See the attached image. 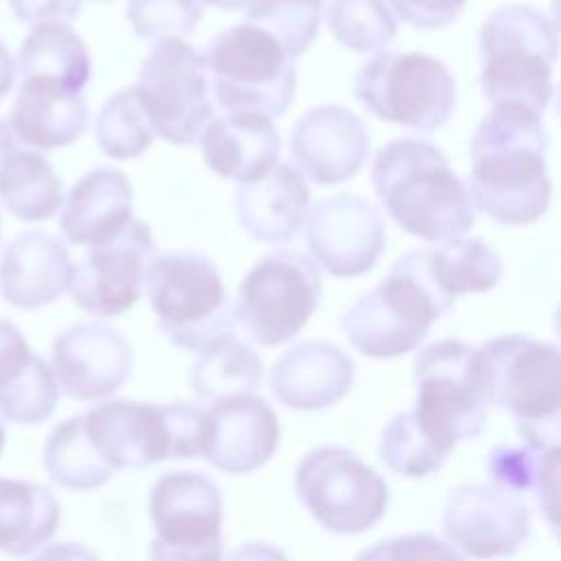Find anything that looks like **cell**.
<instances>
[{
    "mask_svg": "<svg viewBox=\"0 0 561 561\" xmlns=\"http://www.w3.org/2000/svg\"><path fill=\"white\" fill-rule=\"evenodd\" d=\"M546 149L541 114L519 103H495L469 147L471 169L465 186L473 208L504 226L541 219L552 193Z\"/></svg>",
    "mask_w": 561,
    "mask_h": 561,
    "instance_id": "1",
    "label": "cell"
},
{
    "mask_svg": "<svg viewBox=\"0 0 561 561\" xmlns=\"http://www.w3.org/2000/svg\"><path fill=\"white\" fill-rule=\"evenodd\" d=\"M370 180L399 228L425 241L462 237L476 221L465 182L445 153L421 138H394L373 162Z\"/></svg>",
    "mask_w": 561,
    "mask_h": 561,
    "instance_id": "2",
    "label": "cell"
},
{
    "mask_svg": "<svg viewBox=\"0 0 561 561\" xmlns=\"http://www.w3.org/2000/svg\"><path fill=\"white\" fill-rule=\"evenodd\" d=\"M81 419L90 445L112 471L197 458L204 451L206 410L195 403L114 399L92 405Z\"/></svg>",
    "mask_w": 561,
    "mask_h": 561,
    "instance_id": "3",
    "label": "cell"
},
{
    "mask_svg": "<svg viewBox=\"0 0 561 561\" xmlns=\"http://www.w3.org/2000/svg\"><path fill=\"white\" fill-rule=\"evenodd\" d=\"M554 22L526 4L495 9L480 28V85L495 103H519L537 114L552 99Z\"/></svg>",
    "mask_w": 561,
    "mask_h": 561,
    "instance_id": "4",
    "label": "cell"
},
{
    "mask_svg": "<svg viewBox=\"0 0 561 561\" xmlns=\"http://www.w3.org/2000/svg\"><path fill=\"white\" fill-rule=\"evenodd\" d=\"M145 289L167 340L184 351L202 353L234 335L237 316L217 265L197 252L153 256Z\"/></svg>",
    "mask_w": 561,
    "mask_h": 561,
    "instance_id": "5",
    "label": "cell"
},
{
    "mask_svg": "<svg viewBox=\"0 0 561 561\" xmlns=\"http://www.w3.org/2000/svg\"><path fill=\"white\" fill-rule=\"evenodd\" d=\"M213 94L228 112L283 116L296 92V68L280 44L248 22L221 31L202 53Z\"/></svg>",
    "mask_w": 561,
    "mask_h": 561,
    "instance_id": "6",
    "label": "cell"
},
{
    "mask_svg": "<svg viewBox=\"0 0 561 561\" xmlns=\"http://www.w3.org/2000/svg\"><path fill=\"white\" fill-rule=\"evenodd\" d=\"M412 377L416 401L410 414L425 434L451 451L482 434L489 403L473 346L456 337L432 342L414 357Z\"/></svg>",
    "mask_w": 561,
    "mask_h": 561,
    "instance_id": "7",
    "label": "cell"
},
{
    "mask_svg": "<svg viewBox=\"0 0 561 561\" xmlns=\"http://www.w3.org/2000/svg\"><path fill=\"white\" fill-rule=\"evenodd\" d=\"M355 99L379 121L419 131L443 127L456 105L447 66L425 53H379L355 75Z\"/></svg>",
    "mask_w": 561,
    "mask_h": 561,
    "instance_id": "8",
    "label": "cell"
},
{
    "mask_svg": "<svg viewBox=\"0 0 561 561\" xmlns=\"http://www.w3.org/2000/svg\"><path fill=\"white\" fill-rule=\"evenodd\" d=\"M447 311L399 256L390 274L342 313L340 327L362 355L390 359L419 348L432 324Z\"/></svg>",
    "mask_w": 561,
    "mask_h": 561,
    "instance_id": "9",
    "label": "cell"
},
{
    "mask_svg": "<svg viewBox=\"0 0 561 561\" xmlns=\"http://www.w3.org/2000/svg\"><path fill=\"white\" fill-rule=\"evenodd\" d=\"M476 355L486 403L508 412L517 427L559 425L561 357L552 342L504 333Z\"/></svg>",
    "mask_w": 561,
    "mask_h": 561,
    "instance_id": "10",
    "label": "cell"
},
{
    "mask_svg": "<svg viewBox=\"0 0 561 561\" xmlns=\"http://www.w3.org/2000/svg\"><path fill=\"white\" fill-rule=\"evenodd\" d=\"M294 489L307 513L335 535L370 530L390 502L388 482L355 451L337 445L309 451L294 471Z\"/></svg>",
    "mask_w": 561,
    "mask_h": 561,
    "instance_id": "11",
    "label": "cell"
},
{
    "mask_svg": "<svg viewBox=\"0 0 561 561\" xmlns=\"http://www.w3.org/2000/svg\"><path fill=\"white\" fill-rule=\"evenodd\" d=\"M318 265L298 250L267 252L241 280L234 302L237 324L263 346L294 340L318 307Z\"/></svg>",
    "mask_w": 561,
    "mask_h": 561,
    "instance_id": "12",
    "label": "cell"
},
{
    "mask_svg": "<svg viewBox=\"0 0 561 561\" xmlns=\"http://www.w3.org/2000/svg\"><path fill=\"white\" fill-rule=\"evenodd\" d=\"M134 90L153 134L171 145H195L213 121L202 55L184 39H158L140 66Z\"/></svg>",
    "mask_w": 561,
    "mask_h": 561,
    "instance_id": "13",
    "label": "cell"
},
{
    "mask_svg": "<svg viewBox=\"0 0 561 561\" xmlns=\"http://www.w3.org/2000/svg\"><path fill=\"white\" fill-rule=\"evenodd\" d=\"M156 245L149 226L131 219L112 241L92 245L75 265L70 296L79 309L96 318H114L131 309L142 289Z\"/></svg>",
    "mask_w": 561,
    "mask_h": 561,
    "instance_id": "14",
    "label": "cell"
},
{
    "mask_svg": "<svg viewBox=\"0 0 561 561\" xmlns=\"http://www.w3.org/2000/svg\"><path fill=\"white\" fill-rule=\"evenodd\" d=\"M302 224L311 256L340 278L368 274L386 248L381 213L353 193H335L316 202Z\"/></svg>",
    "mask_w": 561,
    "mask_h": 561,
    "instance_id": "15",
    "label": "cell"
},
{
    "mask_svg": "<svg viewBox=\"0 0 561 561\" xmlns=\"http://www.w3.org/2000/svg\"><path fill=\"white\" fill-rule=\"evenodd\" d=\"M443 533L447 543L471 559L513 557L530 535V511L493 484H460L447 497Z\"/></svg>",
    "mask_w": 561,
    "mask_h": 561,
    "instance_id": "16",
    "label": "cell"
},
{
    "mask_svg": "<svg viewBox=\"0 0 561 561\" xmlns=\"http://www.w3.org/2000/svg\"><path fill=\"white\" fill-rule=\"evenodd\" d=\"M134 351L127 337L99 322H79L61 331L50 351V370L64 394L96 401L114 394L131 375Z\"/></svg>",
    "mask_w": 561,
    "mask_h": 561,
    "instance_id": "17",
    "label": "cell"
},
{
    "mask_svg": "<svg viewBox=\"0 0 561 561\" xmlns=\"http://www.w3.org/2000/svg\"><path fill=\"white\" fill-rule=\"evenodd\" d=\"M298 171L320 186L351 180L370 153L364 121L342 105H318L305 112L289 138Z\"/></svg>",
    "mask_w": 561,
    "mask_h": 561,
    "instance_id": "18",
    "label": "cell"
},
{
    "mask_svg": "<svg viewBox=\"0 0 561 561\" xmlns=\"http://www.w3.org/2000/svg\"><path fill=\"white\" fill-rule=\"evenodd\" d=\"M278 440V416L256 394L221 399L206 408L202 456L224 473L241 476L261 469L274 456Z\"/></svg>",
    "mask_w": 561,
    "mask_h": 561,
    "instance_id": "19",
    "label": "cell"
},
{
    "mask_svg": "<svg viewBox=\"0 0 561 561\" xmlns=\"http://www.w3.org/2000/svg\"><path fill=\"white\" fill-rule=\"evenodd\" d=\"M156 539L169 548H202L221 541L224 497L215 480L199 471H167L149 491Z\"/></svg>",
    "mask_w": 561,
    "mask_h": 561,
    "instance_id": "20",
    "label": "cell"
},
{
    "mask_svg": "<svg viewBox=\"0 0 561 561\" xmlns=\"http://www.w3.org/2000/svg\"><path fill=\"white\" fill-rule=\"evenodd\" d=\"M355 381L353 359L333 342L305 340L270 368L272 397L291 410H324L344 399Z\"/></svg>",
    "mask_w": 561,
    "mask_h": 561,
    "instance_id": "21",
    "label": "cell"
},
{
    "mask_svg": "<svg viewBox=\"0 0 561 561\" xmlns=\"http://www.w3.org/2000/svg\"><path fill=\"white\" fill-rule=\"evenodd\" d=\"M75 263L68 248L44 230L20 232L0 256V296L18 309H37L68 291Z\"/></svg>",
    "mask_w": 561,
    "mask_h": 561,
    "instance_id": "22",
    "label": "cell"
},
{
    "mask_svg": "<svg viewBox=\"0 0 561 561\" xmlns=\"http://www.w3.org/2000/svg\"><path fill=\"white\" fill-rule=\"evenodd\" d=\"M199 140L206 167L239 184L267 175L280 153V136L272 118L259 112H230L213 118Z\"/></svg>",
    "mask_w": 561,
    "mask_h": 561,
    "instance_id": "23",
    "label": "cell"
},
{
    "mask_svg": "<svg viewBox=\"0 0 561 561\" xmlns=\"http://www.w3.org/2000/svg\"><path fill=\"white\" fill-rule=\"evenodd\" d=\"M13 138L39 151L72 145L88 127V105L81 92L48 79H22L9 121Z\"/></svg>",
    "mask_w": 561,
    "mask_h": 561,
    "instance_id": "24",
    "label": "cell"
},
{
    "mask_svg": "<svg viewBox=\"0 0 561 561\" xmlns=\"http://www.w3.org/2000/svg\"><path fill=\"white\" fill-rule=\"evenodd\" d=\"M131 199V182L123 171L96 167L68 191L59 230L72 245L112 241L134 219Z\"/></svg>",
    "mask_w": 561,
    "mask_h": 561,
    "instance_id": "25",
    "label": "cell"
},
{
    "mask_svg": "<svg viewBox=\"0 0 561 561\" xmlns=\"http://www.w3.org/2000/svg\"><path fill=\"white\" fill-rule=\"evenodd\" d=\"M309 210V186L305 175L289 162L256 182L241 184L234 195L239 226L261 243H287L300 230Z\"/></svg>",
    "mask_w": 561,
    "mask_h": 561,
    "instance_id": "26",
    "label": "cell"
},
{
    "mask_svg": "<svg viewBox=\"0 0 561 561\" xmlns=\"http://www.w3.org/2000/svg\"><path fill=\"white\" fill-rule=\"evenodd\" d=\"M401 259L447 307L465 294L493 289L502 278V261L482 239L456 237L432 248L410 250Z\"/></svg>",
    "mask_w": 561,
    "mask_h": 561,
    "instance_id": "27",
    "label": "cell"
},
{
    "mask_svg": "<svg viewBox=\"0 0 561 561\" xmlns=\"http://www.w3.org/2000/svg\"><path fill=\"white\" fill-rule=\"evenodd\" d=\"M0 202L22 221H44L64 202L61 180L35 149L20 145L0 123Z\"/></svg>",
    "mask_w": 561,
    "mask_h": 561,
    "instance_id": "28",
    "label": "cell"
},
{
    "mask_svg": "<svg viewBox=\"0 0 561 561\" xmlns=\"http://www.w3.org/2000/svg\"><path fill=\"white\" fill-rule=\"evenodd\" d=\"M61 508L50 489L18 478H0V550L26 557L59 526Z\"/></svg>",
    "mask_w": 561,
    "mask_h": 561,
    "instance_id": "29",
    "label": "cell"
},
{
    "mask_svg": "<svg viewBox=\"0 0 561 561\" xmlns=\"http://www.w3.org/2000/svg\"><path fill=\"white\" fill-rule=\"evenodd\" d=\"M18 72L22 79H48L81 92L90 81V53L85 42L61 22L37 24L20 44Z\"/></svg>",
    "mask_w": 561,
    "mask_h": 561,
    "instance_id": "30",
    "label": "cell"
},
{
    "mask_svg": "<svg viewBox=\"0 0 561 561\" xmlns=\"http://www.w3.org/2000/svg\"><path fill=\"white\" fill-rule=\"evenodd\" d=\"M486 476L504 493H535L541 513H546L552 528L557 526L559 445H500L489 451Z\"/></svg>",
    "mask_w": 561,
    "mask_h": 561,
    "instance_id": "31",
    "label": "cell"
},
{
    "mask_svg": "<svg viewBox=\"0 0 561 561\" xmlns=\"http://www.w3.org/2000/svg\"><path fill=\"white\" fill-rule=\"evenodd\" d=\"M261 377L263 362L259 353L230 335L199 353L197 362L191 366L188 383L199 401L215 403L239 394H254L261 386Z\"/></svg>",
    "mask_w": 561,
    "mask_h": 561,
    "instance_id": "32",
    "label": "cell"
},
{
    "mask_svg": "<svg viewBox=\"0 0 561 561\" xmlns=\"http://www.w3.org/2000/svg\"><path fill=\"white\" fill-rule=\"evenodd\" d=\"M42 465L53 482L72 491L99 489L114 473L90 445L81 416H70L50 430Z\"/></svg>",
    "mask_w": 561,
    "mask_h": 561,
    "instance_id": "33",
    "label": "cell"
},
{
    "mask_svg": "<svg viewBox=\"0 0 561 561\" xmlns=\"http://www.w3.org/2000/svg\"><path fill=\"white\" fill-rule=\"evenodd\" d=\"M153 127L138 101L134 88L118 90L99 110L94 138L101 151L114 160L142 156L153 142Z\"/></svg>",
    "mask_w": 561,
    "mask_h": 561,
    "instance_id": "34",
    "label": "cell"
},
{
    "mask_svg": "<svg viewBox=\"0 0 561 561\" xmlns=\"http://www.w3.org/2000/svg\"><path fill=\"white\" fill-rule=\"evenodd\" d=\"M377 451L390 471L405 478L436 473L451 454V449L425 434L410 412H399L386 423Z\"/></svg>",
    "mask_w": 561,
    "mask_h": 561,
    "instance_id": "35",
    "label": "cell"
},
{
    "mask_svg": "<svg viewBox=\"0 0 561 561\" xmlns=\"http://www.w3.org/2000/svg\"><path fill=\"white\" fill-rule=\"evenodd\" d=\"M327 24L331 35L355 53L381 50L397 35V20L386 0H331Z\"/></svg>",
    "mask_w": 561,
    "mask_h": 561,
    "instance_id": "36",
    "label": "cell"
},
{
    "mask_svg": "<svg viewBox=\"0 0 561 561\" xmlns=\"http://www.w3.org/2000/svg\"><path fill=\"white\" fill-rule=\"evenodd\" d=\"M245 18L270 33L289 57H298L318 37L322 0H252Z\"/></svg>",
    "mask_w": 561,
    "mask_h": 561,
    "instance_id": "37",
    "label": "cell"
},
{
    "mask_svg": "<svg viewBox=\"0 0 561 561\" xmlns=\"http://www.w3.org/2000/svg\"><path fill=\"white\" fill-rule=\"evenodd\" d=\"M59 399V386L50 366L33 353L24 373L0 390V416L13 425H37L46 421Z\"/></svg>",
    "mask_w": 561,
    "mask_h": 561,
    "instance_id": "38",
    "label": "cell"
},
{
    "mask_svg": "<svg viewBox=\"0 0 561 561\" xmlns=\"http://www.w3.org/2000/svg\"><path fill=\"white\" fill-rule=\"evenodd\" d=\"M204 15L199 0H127V20L145 39L188 35Z\"/></svg>",
    "mask_w": 561,
    "mask_h": 561,
    "instance_id": "39",
    "label": "cell"
},
{
    "mask_svg": "<svg viewBox=\"0 0 561 561\" xmlns=\"http://www.w3.org/2000/svg\"><path fill=\"white\" fill-rule=\"evenodd\" d=\"M353 561H465V557L432 533H410L375 541Z\"/></svg>",
    "mask_w": 561,
    "mask_h": 561,
    "instance_id": "40",
    "label": "cell"
},
{
    "mask_svg": "<svg viewBox=\"0 0 561 561\" xmlns=\"http://www.w3.org/2000/svg\"><path fill=\"white\" fill-rule=\"evenodd\" d=\"M394 13L414 28H445L462 13L467 0H388Z\"/></svg>",
    "mask_w": 561,
    "mask_h": 561,
    "instance_id": "41",
    "label": "cell"
},
{
    "mask_svg": "<svg viewBox=\"0 0 561 561\" xmlns=\"http://www.w3.org/2000/svg\"><path fill=\"white\" fill-rule=\"evenodd\" d=\"M31 357L33 351L22 331L9 320H0V390L24 373Z\"/></svg>",
    "mask_w": 561,
    "mask_h": 561,
    "instance_id": "42",
    "label": "cell"
},
{
    "mask_svg": "<svg viewBox=\"0 0 561 561\" xmlns=\"http://www.w3.org/2000/svg\"><path fill=\"white\" fill-rule=\"evenodd\" d=\"M11 11L22 24H68L79 15V0H9Z\"/></svg>",
    "mask_w": 561,
    "mask_h": 561,
    "instance_id": "43",
    "label": "cell"
},
{
    "mask_svg": "<svg viewBox=\"0 0 561 561\" xmlns=\"http://www.w3.org/2000/svg\"><path fill=\"white\" fill-rule=\"evenodd\" d=\"M224 559V539L202 548H169L158 541H151L149 561H221Z\"/></svg>",
    "mask_w": 561,
    "mask_h": 561,
    "instance_id": "44",
    "label": "cell"
},
{
    "mask_svg": "<svg viewBox=\"0 0 561 561\" xmlns=\"http://www.w3.org/2000/svg\"><path fill=\"white\" fill-rule=\"evenodd\" d=\"M31 561H101L90 548L77 541L50 543L42 552H37Z\"/></svg>",
    "mask_w": 561,
    "mask_h": 561,
    "instance_id": "45",
    "label": "cell"
},
{
    "mask_svg": "<svg viewBox=\"0 0 561 561\" xmlns=\"http://www.w3.org/2000/svg\"><path fill=\"white\" fill-rule=\"evenodd\" d=\"M226 561H289V557L265 541H248L234 548Z\"/></svg>",
    "mask_w": 561,
    "mask_h": 561,
    "instance_id": "46",
    "label": "cell"
},
{
    "mask_svg": "<svg viewBox=\"0 0 561 561\" xmlns=\"http://www.w3.org/2000/svg\"><path fill=\"white\" fill-rule=\"evenodd\" d=\"M15 59L11 57L9 48L0 42V103L11 92L15 83Z\"/></svg>",
    "mask_w": 561,
    "mask_h": 561,
    "instance_id": "47",
    "label": "cell"
},
{
    "mask_svg": "<svg viewBox=\"0 0 561 561\" xmlns=\"http://www.w3.org/2000/svg\"><path fill=\"white\" fill-rule=\"evenodd\" d=\"M210 7H217V9H226V11H237V9H245L252 0H202Z\"/></svg>",
    "mask_w": 561,
    "mask_h": 561,
    "instance_id": "48",
    "label": "cell"
},
{
    "mask_svg": "<svg viewBox=\"0 0 561 561\" xmlns=\"http://www.w3.org/2000/svg\"><path fill=\"white\" fill-rule=\"evenodd\" d=\"M4 438H7V434H4V427L0 423V454H2V447H4Z\"/></svg>",
    "mask_w": 561,
    "mask_h": 561,
    "instance_id": "49",
    "label": "cell"
},
{
    "mask_svg": "<svg viewBox=\"0 0 561 561\" xmlns=\"http://www.w3.org/2000/svg\"><path fill=\"white\" fill-rule=\"evenodd\" d=\"M92 2H112V0H92Z\"/></svg>",
    "mask_w": 561,
    "mask_h": 561,
    "instance_id": "50",
    "label": "cell"
},
{
    "mask_svg": "<svg viewBox=\"0 0 561 561\" xmlns=\"http://www.w3.org/2000/svg\"><path fill=\"white\" fill-rule=\"evenodd\" d=\"M0 234H2V221H0Z\"/></svg>",
    "mask_w": 561,
    "mask_h": 561,
    "instance_id": "51",
    "label": "cell"
}]
</instances>
